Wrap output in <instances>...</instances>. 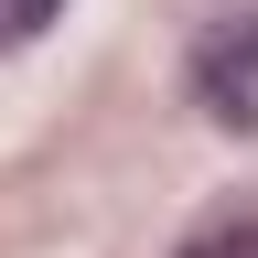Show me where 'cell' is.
Wrapping results in <instances>:
<instances>
[{"mask_svg": "<svg viewBox=\"0 0 258 258\" xmlns=\"http://www.w3.org/2000/svg\"><path fill=\"white\" fill-rule=\"evenodd\" d=\"M54 22H64V0H0V54L32 43V32H54Z\"/></svg>", "mask_w": 258, "mask_h": 258, "instance_id": "2", "label": "cell"}, {"mask_svg": "<svg viewBox=\"0 0 258 258\" xmlns=\"http://www.w3.org/2000/svg\"><path fill=\"white\" fill-rule=\"evenodd\" d=\"M194 108L215 129H258V0L205 22V43H194Z\"/></svg>", "mask_w": 258, "mask_h": 258, "instance_id": "1", "label": "cell"}, {"mask_svg": "<svg viewBox=\"0 0 258 258\" xmlns=\"http://www.w3.org/2000/svg\"><path fill=\"white\" fill-rule=\"evenodd\" d=\"M183 258H258V237H205V247H183Z\"/></svg>", "mask_w": 258, "mask_h": 258, "instance_id": "3", "label": "cell"}]
</instances>
